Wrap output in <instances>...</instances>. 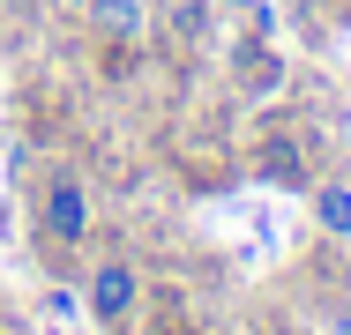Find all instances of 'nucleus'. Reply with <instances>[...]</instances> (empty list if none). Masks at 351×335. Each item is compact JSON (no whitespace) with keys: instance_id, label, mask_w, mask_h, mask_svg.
I'll return each instance as SVG.
<instances>
[{"instance_id":"f257e3e1","label":"nucleus","mask_w":351,"mask_h":335,"mask_svg":"<svg viewBox=\"0 0 351 335\" xmlns=\"http://www.w3.org/2000/svg\"><path fill=\"white\" fill-rule=\"evenodd\" d=\"M38 239L60 246V254L90 239V187H82L75 172H53V179L38 187Z\"/></svg>"},{"instance_id":"f03ea898","label":"nucleus","mask_w":351,"mask_h":335,"mask_svg":"<svg viewBox=\"0 0 351 335\" xmlns=\"http://www.w3.org/2000/svg\"><path fill=\"white\" fill-rule=\"evenodd\" d=\"M82 298H90V321H97V328H128V321L142 313V276H135V261H120V254L97 261Z\"/></svg>"},{"instance_id":"7ed1b4c3","label":"nucleus","mask_w":351,"mask_h":335,"mask_svg":"<svg viewBox=\"0 0 351 335\" xmlns=\"http://www.w3.org/2000/svg\"><path fill=\"white\" fill-rule=\"evenodd\" d=\"M90 23H97V38H105V45H142L149 8H142V0H90Z\"/></svg>"},{"instance_id":"20e7f679","label":"nucleus","mask_w":351,"mask_h":335,"mask_svg":"<svg viewBox=\"0 0 351 335\" xmlns=\"http://www.w3.org/2000/svg\"><path fill=\"white\" fill-rule=\"evenodd\" d=\"M232 67H239L247 97H269V90L284 82V60L269 53V45H262V38H239V45H232Z\"/></svg>"},{"instance_id":"39448f33","label":"nucleus","mask_w":351,"mask_h":335,"mask_svg":"<svg viewBox=\"0 0 351 335\" xmlns=\"http://www.w3.org/2000/svg\"><path fill=\"white\" fill-rule=\"evenodd\" d=\"M306 201H314V224H322V239H344V246H351V187H344V179H322Z\"/></svg>"},{"instance_id":"423d86ee","label":"nucleus","mask_w":351,"mask_h":335,"mask_svg":"<svg viewBox=\"0 0 351 335\" xmlns=\"http://www.w3.org/2000/svg\"><path fill=\"white\" fill-rule=\"evenodd\" d=\"M262 172H269L277 187H306V157H299V149H269V164H262Z\"/></svg>"},{"instance_id":"0eeeda50","label":"nucleus","mask_w":351,"mask_h":335,"mask_svg":"<svg viewBox=\"0 0 351 335\" xmlns=\"http://www.w3.org/2000/svg\"><path fill=\"white\" fill-rule=\"evenodd\" d=\"M284 335H306V328H299V321H284Z\"/></svg>"}]
</instances>
